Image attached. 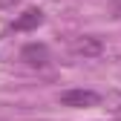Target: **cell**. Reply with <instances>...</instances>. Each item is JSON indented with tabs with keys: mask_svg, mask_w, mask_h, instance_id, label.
I'll list each match as a JSON object with an SVG mask.
<instances>
[{
	"mask_svg": "<svg viewBox=\"0 0 121 121\" xmlns=\"http://www.w3.org/2000/svg\"><path fill=\"white\" fill-rule=\"evenodd\" d=\"M60 104H64V107H72V110L98 107L101 95L95 92V89H64V92H60Z\"/></svg>",
	"mask_w": 121,
	"mask_h": 121,
	"instance_id": "cell-1",
	"label": "cell"
},
{
	"mask_svg": "<svg viewBox=\"0 0 121 121\" xmlns=\"http://www.w3.org/2000/svg\"><path fill=\"white\" fill-rule=\"evenodd\" d=\"M20 60H26L29 66H46L49 64V49H46V43H26V46L20 49Z\"/></svg>",
	"mask_w": 121,
	"mask_h": 121,
	"instance_id": "cell-2",
	"label": "cell"
},
{
	"mask_svg": "<svg viewBox=\"0 0 121 121\" xmlns=\"http://www.w3.org/2000/svg\"><path fill=\"white\" fill-rule=\"evenodd\" d=\"M72 49L78 55H84V58H92V55H101V40L92 38V35H84V38H78L72 43Z\"/></svg>",
	"mask_w": 121,
	"mask_h": 121,
	"instance_id": "cell-3",
	"label": "cell"
},
{
	"mask_svg": "<svg viewBox=\"0 0 121 121\" xmlns=\"http://www.w3.org/2000/svg\"><path fill=\"white\" fill-rule=\"evenodd\" d=\"M40 23H43V12L40 9H26L20 17L14 20V29H17V32H26V29H35Z\"/></svg>",
	"mask_w": 121,
	"mask_h": 121,
	"instance_id": "cell-4",
	"label": "cell"
},
{
	"mask_svg": "<svg viewBox=\"0 0 121 121\" xmlns=\"http://www.w3.org/2000/svg\"><path fill=\"white\" fill-rule=\"evenodd\" d=\"M107 110H110L112 115H121V92H112V95L107 98Z\"/></svg>",
	"mask_w": 121,
	"mask_h": 121,
	"instance_id": "cell-5",
	"label": "cell"
},
{
	"mask_svg": "<svg viewBox=\"0 0 121 121\" xmlns=\"http://www.w3.org/2000/svg\"><path fill=\"white\" fill-rule=\"evenodd\" d=\"M17 0H0V6H14Z\"/></svg>",
	"mask_w": 121,
	"mask_h": 121,
	"instance_id": "cell-6",
	"label": "cell"
},
{
	"mask_svg": "<svg viewBox=\"0 0 121 121\" xmlns=\"http://www.w3.org/2000/svg\"><path fill=\"white\" fill-rule=\"evenodd\" d=\"M115 3H118V9H121V0H115Z\"/></svg>",
	"mask_w": 121,
	"mask_h": 121,
	"instance_id": "cell-7",
	"label": "cell"
}]
</instances>
